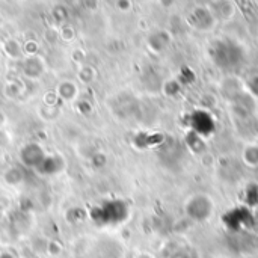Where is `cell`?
<instances>
[{
  "label": "cell",
  "instance_id": "1",
  "mask_svg": "<svg viewBox=\"0 0 258 258\" xmlns=\"http://www.w3.org/2000/svg\"><path fill=\"white\" fill-rule=\"evenodd\" d=\"M21 157H23V162L27 163V166H38L44 159L41 148L36 145H29L26 150H23Z\"/></svg>",
  "mask_w": 258,
  "mask_h": 258
}]
</instances>
